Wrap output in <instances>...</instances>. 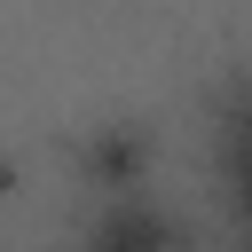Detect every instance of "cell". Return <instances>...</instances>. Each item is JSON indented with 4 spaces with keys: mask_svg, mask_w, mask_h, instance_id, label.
<instances>
[{
    "mask_svg": "<svg viewBox=\"0 0 252 252\" xmlns=\"http://www.w3.org/2000/svg\"><path fill=\"white\" fill-rule=\"evenodd\" d=\"M87 252H189V244H181V228H173L150 197H118V205L94 220Z\"/></svg>",
    "mask_w": 252,
    "mask_h": 252,
    "instance_id": "obj_1",
    "label": "cell"
}]
</instances>
